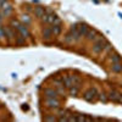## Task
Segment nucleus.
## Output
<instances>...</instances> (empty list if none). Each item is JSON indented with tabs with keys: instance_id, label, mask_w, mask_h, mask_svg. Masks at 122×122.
<instances>
[{
	"instance_id": "f257e3e1",
	"label": "nucleus",
	"mask_w": 122,
	"mask_h": 122,
	"mask_svg": "<svg viewBox=\"0 0 122 122\" xmlns=\"http://www.w3.org/2000/svg\"><path fill=\"white\" fill-rule=\"evenodd\" d=\"M83 98H84V100L88 101V103H95L99 98V93L97 92L95 88H89L84 92Z\"/></svg>"
},
{
	"instance_id": "f03ea898",
	"label": "nucleus",
	"mask_w": 122,
	"mask_h": 122,
	"mask_svg": "<svg viewBox=\"0 0 122 122\" xmlns=\"http://www.w3.org/2000/svg\"><path fill=\"white\" fill-rule=\"evenodd\" d=\"M107 40L105 38H100L98 39L97 42H94V45H93V51L97 53V54H100V53H103L105 51V48L107 45Z\"/></svg>"
},
{
	"instance_id": "7ed1b4c3",
	"label": "nucleus",
	"mask_w": 122,
	"mask_h": 122,
	"mask_svg": "<svg viewBox=\"0 0 122 122\" xmlns=\"http://www.w3.org/2000/svg\"><path fill=\"white\" fill-rule=\"evenodd\" d=\"M107 98H109V100L114 101V103L122 104V93H118L117 90H111L107 95Z\"/></svg>"
},
{
	"instance_id": "20e7f679",
	"label": "nucleus",
	"mask_w": 122,
	"mask_h": 122,
	"mask_svg": "<svg viewBox=\"0 0 122 122\" xmlns=\"http://www.w3.org/2000/svg\"><path fill=\"white\" fill-rule=\"evenodd\" d=\"M86 37H87L88 40H94V42H97V40L100 39V38H103V36H100L98 33V30L94 29V28H89L87 34H86Z\"/></svg>"
},
{
	"instance_id": "39448f33",
	"label": "nucleus",
	"mask_w": 122,
	"mask_h": 122,
	"mask_svg": "<svg viewBox=\"0 0 122 122\" xmlns=\"http://www.w3.org/2000/svg\"><path fill=\"white\" fill-rule=\"evenodd\" d=\"M45 103H46V106L50 109H59L60 107V101L56 98H48Z\"/></svg>"
},
{
	"instance_id": "423d86ee",
	"label": "nucleus",
	"mask_w": 122,
	"mask_h": 122,
	"mask_svg": "<svg viewBox=\"0 0 122 122\" xmlns=\"http://www.w3.org/2000/svg\"><path fill=\"white\" fill-rule=\"evenodd\" d=\"M16 30H17V32L21 34L22 37H29V36H30L29 30H28V27H27L26 25H23V23H20V25L17 26Z\"/></svg>"
},
{
	"instance_id": "0eeeda50",
	"label": "nucleus",
	"mask_w": 122,
	"mask_h": 122,
	"mask_svg": "<svg viewBox=\"0 0 122 122\" xmlns=\"http://www.w3.org/2000/svg\"><path fill=\"white\" fill-rule=\"evenodd\" d=\"M33 14H34L36 17L42 18V17L44 16V14H45V9H44L43 6H36L34 10H33Z\"/></svg>"
},
{
	"instance_id": "6e6552de",
	"label": "nucleus",
	"mask_w": 122,
	"mask_h": 122,
	"mask_svg": "<svg viewBox=\"0 0 122 122\" xmlns=\"http://www.w3.org/2000/svg\"><path fill=\"white\" fill-rule=\"evenodd\" d=\"M77 29H78V32H79L81 36H86L87 32H88V29H89V27L86 23H77Z\"/></svg>"
},
{
	"instance_id": "1a4fd4ad",
	"label": "nucleus",
	"mask_w": 122,
	"mask_h": 122,
	"mask_svg": "<svg viewBox=\"0 0 122 122\" xmlns=\"http://www.w3.org/2000/svg\"><path fill=\"white\" fill-rule=\"evenodd\" d=\"M53 36H54V33H53L51 27H50V28H44V29H43V38H44V39H50Z\"/></svg>"
},
{
	"instance_id": "9d476101",
	"label": "nucleus",
	"mask_w": 122,
	"mask_h": 122,
	"mask_svg": "<svg viewBox=\"0 0 122 122\" xmlns=\"http://www.w3.org/2000/svg\"><path fill=\"white\" fill-rule=\"evenodd\" d=\"M110 60H111V62H112V64H118V62L122 61V57L120 56V54L114 53V54L110 55Z\"/></svg>"
},
{
	"instance_id": "9b49d317",
	"label": "nucleus",
	"mask_w": 122,
	"mask_h": 122,
	"mask_svg": "<svg viewBox=\"0 0 122 122\" xmlns=\"http://www.w3.org/2000/svg\"><path fill=\"white\" fill-rule=\"evenodd\" d=\"M44 94L46 95V98H57V92L54 89H45Z\"/></svg>"
},
{
	"instance_id": "f8f14e48",
	"label": "nucleus",
	"mask_w": 122,
	"mask_h": 122,
	"mask_svg": "<svg viewBox=\"0 0 122 122\" xmlns=\"http://www.w3.org/2000/svg\"><path fill=\"white\" fill-rule=\"evenodd\" d=\"M51 29H53L54 36H59L61 33V30H62V27H61V25H53Z\"/></svg>"
},
{
	"instance_id": "ddd939ff",
	"label": "nucleus",
	"mask_w": 122,
	"mask_h": 122,
	"mask_svg": "<svg viewBox=\"0 0 122 122\" xmlns=\"http://www.w3.org/2000/svg\"><path fill=\"white\" fill-rule=\"evenodd\" d=\"M111 70H112L114 72H116V73L122 72V64H121V62H118V64H112V66H111Z\"/></svg>"
},
{
	"instance_id": "4468645a",
	"label": "nucleus",
	"mask_w": 122,
	"mask_h": 122,
	"mask_svg": "<svg viewBox=\"0 0 122 122\" xmlns=\"http://www.w3.org/2000/svg\"><path fill=\"white\" fill-rule=\"evenodd\" d=\"M5 37H7L9 39H11V38L15 37V32H12V29H11V28L5 27Z\"/></svg>"
},
{
	"instance_id": "2eb2a0df",
	"label": "nucleus",
	"mask_w": 122,
	"mask_h": 122,
	"mask_svg": "<svg viewBox=\"0 0 122 122\" xmlns=\"http://www.w3.org/2000/svg\"><path fill=\"white\" fill-rule=\"evenodd\" d=\"M70 94L72 97H76L78 94V86H72L70 88Z\"/></svg>"
},
{
	"instance_id": "dca6fc26",
	"label": "nucleus",
	"mask_w": 122,
	"mask_h": 122,
	"mask_svg": "<svg viewBox=\"0 0 122 122\" xmlns=\"http://www.w3.org/2000/svg\"><path fill=\"white\" fill-rule=\"evenodd\" d=\"M99 99H100L101 101H104V103H106V101L109 100V98L106 97L105 93H100V94H99Z\"/></svg>"
},
{
	"instance_id": "f3484780",
	"label": "nucleus",
	"mask_w": 122,
	"mask_h": 122,
	"mask_svg": "<svg viewBox=\"0 0 122 122\" xmlns=\"http://www.w3.org/2000/svg\"><path fill=\"white\" fill-rule=\"evenodd\" d=\"M4 37H5V28L0 27V39H3Z\"/></svg>"
},
{
	"instance_id": "a211bd4d",
	"label": "nucleus",
	"mask_w": 122,
	"mask_h": 122,
	"mask_svg": "<svg viewBox=\"0 0 122 122\" xmlns=\"http://www.w3.org/2000/svg\"><path fill=\"white\" fill-rule=\"evenodd\" d=\"M7 3V0H0V9H3V6Z\"/></svg>"
},
{
	"instance_id": "6ab92c4d",
	"label": "nucleus",
	"mask_w": 122,
	"mask_h": 122,
	"mask_svg": "<svg viewBox=\"0 0 122 122\" xmlns=\"http://www.w3.org/2000/svg\"><path fill=\"white\" fill-rule=\"evenodd\" d=\"M45 120H46V121H54L55 117H45Z\"/></svg>"
},
{
	"instance_id": "aec40b11",
	"label": "nucleus",
	"mask_w": 122,
	"mask_h": 122,
	"mask_svg": "<svg viewBox=\"0 0 122 122\" xmlns=\"http://www.w3.org/2000/svg\"><path fill=\"white\" fill-rule=\"evenodd\" d=\"M0 106H1V105H0Z\"/></svg>"
}]
</instances>
